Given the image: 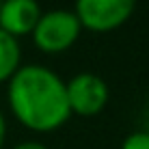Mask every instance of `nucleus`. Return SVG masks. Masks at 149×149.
<instances>
[{"instance_id":"obj_4","label":"nucleus","mask_w":149,"mask_h":149,"mask_svg":"<svg viewBox=\"0 0 149 149\" xmlns=\"http://www.w3.org/2000/svg\"><path fill=\"white\" fill-rule=\"evenodd\" d=\"M65 93L69 112L78 117H97L110 100V89L106 80L91 71H80L71 80H67Z\"/></svg>"},{"instance_id":"obj_6","label":"nucleus","mask_w":149,"mask_h":149,"mask_svg":"<svg viewBox=\"0 0 149 149\" xmlns=\"http://www.w3.org/2000/svg\"><path fill=\"white\" fill-rule=\"evenodd\" d=\"M19 67H22V48L17 39L0 30V84L11 80V76Z\"/></svg>"},{"instance_id":"obj_9","label":"nucleus","mask_w":149,"mask_h":149,"mask_svg":"<svg viewBox=\"0 0 149 149\" xmlns=\"http://www.w3.org/2000/svg\"><path fill=\"white\" fill-rule=\"evenodd\" d=\"M4 141H7V121H4V115L0 112V149L4 147Z\"/></svg>"},{"instance_id":"obj_7","label":"nucleus","mask_w":149,"mask_h":149,"mask_svg":"<svg viewBox=\"0 0 149 149\" xmlns=\"http://www.w3.org/2000/svg\"><path fill=\"white\" fill-rule=\"evenodd\" d=\"M121 149H149V132L136 130L132 134H127L121 143Z\"/></svg>"},{"instance_id":"obj_10","label":"nucleus","mask_w":149,"mask_h":149,"mask_svg":"<svg viewBox=\"0 0 149 149\" xmlns=\"http://www.w3.org/2000/svg\"><path fill=\"white\" fill-rule=\"evenodd\" d=\"M0 2H2V0H0Z\"/></svg>"},{"instance_id":"obj_2","label":"nucleus","mask_w":149,"mask_h":149,"mask_svg":"<svg viewBox=\"0 0 149 149\" xmlns=\"http://www.w3.org/2000/svg\"><path fill=\"white\" fill-rule=\"evenodd\" d=\"M80 33H82V26H80L78 17L74 15V11H69V9H52V11L41 13L30 37H33L35 48L41 50V52L61 54L78 41Z\"/></svg>"},{"instance_id":"obj_1","label":"nucleus","mask_w":149,"mask_h":149,"mask_svg":"<svg viewBox=\"0 0 149 149\" xmlns=\"http://www.w3.org/2000/svg\"><path fill=\"white\" fill-rule=\"evenodd\" d=\"M7 102L13 117L39 134L56 132L71 117L65 80L43 65H22L7 82Z\"/></svg>"},{"instance_id":"obj_5","label":"nucleus","mask_w":149,"mask_h":149,"mask_svg":"<svg viewBox=\"0 0 149 149\" xmlns=\"http://www.w3.org/2000/svg\"><path fill=\"white\" fill-rule=\"evenodd\" d=\"M41 4L37 0H2L0 2V30L13 39L33 33L41 17Z\"/></svg>"},{"instance_id":"obj_8","label":"nucleus","mask_w":149,"mask_h":149,"mask_svg":"<svg viewBox=\"0 0 149 149\" xmlns=\"http://www.w3.org/2000/svg\"><path fill=\"white\" fill-rule=\"evenodd\" d=\"M13 149H50V147H45L39 141H24V143H17Z\"/></svg>"},{"instance_id":"obj_3","label":"nucleus","mask_w":149,"mask_h":149,"mask_svg":"<svg viewBox=\"0 0 149 149\" xmlns=\"http://www.w3.org/2000/svg\"><path fill=\"white\" fill-rule=\"evenodd\" d=\"M138 0H76L74 15L91 33H112L132 17Z\"/></svg>"}]
</instances>
